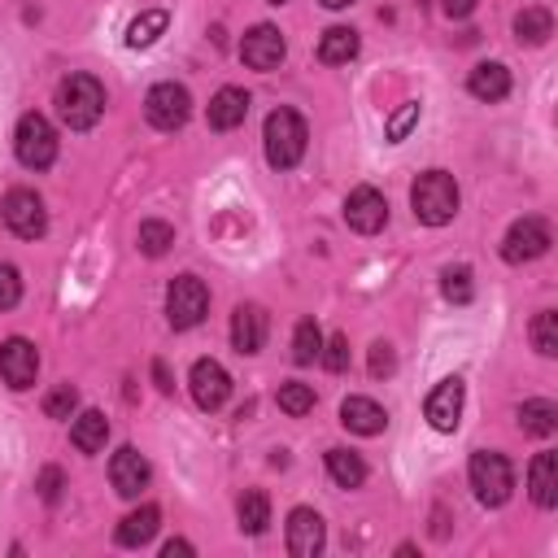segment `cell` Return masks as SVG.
Returning a JSON list of instances; mask_svg holds the SVG:
<instances>
[{
    "mask_svg": "<svg viewBox=\"0 0 558 558\" xmlns=\"http://www.w3.org/2000/svg\"><path fill=\"white\" fill-rule=\"evenodd\" d=\"M39 375V349L26 340V336H9L0 344V379L13 388V392H26Z\"/></svg>",
    "mask_w": 558,
    "mask_h": 558,
    "instance_id": "obj_11",
    "label": "cell"
},
{
    "mask_svg": "<svg viewBox=\"0 0 558 558\" xmlns=\"http://www.w3.org/2000/svg\"><path fill=\"white\" fill-rule=\"evenodd\" d=\"M318 357H323L327 371H344V366H349V340H344V336H331Z\"/></svg>",
    "mask_w": 558,
    "mask_h": 558,
    "instance_id": "obj_39",
    "label": "cell"
},
{
    "mask_svg": "<svg viewBox=\"0 0 558 558\" xmlns=\"http://www.w3.org/2000/svg\"><path fill=\"white\" fill-rule=\"evenodd\" d=\"M471 9H475V0H445V13L449 17H466Z\"/></svg>",
    "mask_w": 558,
    "mask_h": 558,
    "instance_id": "obj_42",
    "label": "cell"
},
{
    "mask_svg": "<svg viewBox=\"0 0 558 558\" xmlns=\"http://www.w3.org/2000/svg\"><path fill=\"white\" fill-rule=\"evenodd\" d=\"M305 118L296 109H270L266 113V126H262V144H266V161L275 170H292L301 157H305Z\"/></svg>",
    "mask_w": 558,
    "mask_h": 558,
    "instance_id": "obj_2",
    "label": "cell"
},
{
    "mask_svg": "<svg viewBox=\"0 0 558 558\" xmlns=\"http://www.w3.org/2000/svg\"><path fill=\"white\" fill-rule=\"evenodd\" d=\"M458 201H462V196H458V183H453V174H445V170H423V174L414 179V187H410L414 218L427 222V227L453 222Z\"/></svg>",
    "mask_w": 558,
    "mask_h": 558,
    "instance_id": "obj_3",
    "label": "cell"
},
{
    "mask_svg": "<svg viewBox=\"0 0 558 558\" xmlns=\"http://www.w3.org/2000/svg\"><path fill=\"white\" fill-rule=\"evenodd\" d=\"M466 92L484 105H497L510 96V70L501 61H480L471 74H466Z\"/></svg>",
    "mask_w": 558,
    "mask_h": 558,
    "instance_id": "obj_20",
    "label": "cell"
},
{
    "mask_svg": "<svg viewBox=\"0 0 558 558\" xmlns=\"http://www.w3.org/2000/svg\"><path fill=\"white\" fill-rule=\"evenodd\" d=\"M153 379H157V388L161 392H170L174 384H170V371H166V362H153Z\"/></svg>",
    "mask_w": 558,
    "mask_h": 558,
    "instance_id": "obj_43",
    "label": "cell"
},
{
    "mask_svg": "<svg viewBox=\"0 0 558 558\" xmlns=\"http://www.w3.org/2000/svg\"><path fill=\"white\" fill-rule=\"evenodd\" d=\"M554 35V17H549V9H541V4H527V9H519L514 13V39L519 44H545Z\"/></svg>",
    "mask_w": 558,
    "mask_h": 558,
    "instance_id": "obj_25",
    "label": "cell"
},
{
    "mask_svg": "<svg viewBox=\"0 0 558 558\" xmlns=\"http://www.w3.org/2000/svg\"><path fill=\"white\" fill-rule=\"evenodd\" d=\"M266 4H283V0H266Z\"/></svg>",
    "mask_w": 558,
    "mask_h": 558,
    "instance_id": "obj_45",
    "label": "cell"
},
{
    "mask_svg": "<svg viewBox=\"0 0 558 558\" xmlns=\"http://www.w3.org/2000/svg\"><path fill=\"white\" fill-rule=\"evenodd\" d=\"M187 388H192V401H196L201 410H222L227 397H231V375L222 371V362L196 357L192 371H187Z\"/></svg>",
    "mask_w": 558,
    "mask_h": 558,
    "instance_id": "obj_12",
    "label": "cell"
},
{
    "mask_svg": "<svg viewBox=\"0 0 558 558\" xmlns=\"http://www.w3.org/2000/svg\"><path fill=\"white\" fill-rule=\"evenodd\" d=\"M462 401H466V388H462L458 375H449V379H440V384L427 392L423 414H427V423H432L436 432H453L458 418H462Z\"/></svg>",
    "mask_w": 558,
    "mask_h": 558,
    "instance_id": "obj_14",
    "label": "cell"
},
{
    "mask_svg": "<svg viewBox=\"0 0 558 558\" xmlns=\"http://www.w3.org/2000/svg\"><path fill=\"white\" fill-rule=\"evenodd\" d=\"M541 253H549V222L536 218V214L510 222V231H506V240H501V257H506L510 266H523V262H536Z\"/></svg>",
    "mask_w": 558,
    "mask_h": 558,
    "instance_id": "obj_9",
    "label": "cell"
},
{
    "mask_svg": "<svg viewBox=\"0 0 558 558\" xmlns=\"http://www.w3.org/2000/svg\"><path fill=\"white\" fill-rule=\"evenodd\" d=\"M344 222L353 227V231H362V235H375V231H384V222H388V201H384V192H375V187H353L349 196H344Z\"/></svg>",
    "mask_w": 558,
    "mask_h": 558,
    "instance_id": "obj_13",
    "label": "cell"
},
{
    "mask_svg": "<svg viewBox=\"0 0 558 558\" xmlns=\"http://www.w3.org/2000/svg\"><path fill=\"white\" fill-rule=\"evenodd\" d=\"M266 331H270V318H266L262 305H253V301L235 305V314H231V344L240 353H257L266 344Z\"/></svg>",
    "mask_w": 558,
    "mask_h": 558,
    "instance_id": "obj_17",
    "label": "cell"
},
{
    "mask_svg": "<svg viewBox=\"0 0 558 558\" xmlns=\"http://www.w3.org/2000/svg\"><path fill=\"white\" fill-rule=\"evenodd\" d=\"M440 292H445V301H453V305H466V301L475 296V283H471V266H449V270L440 275Z\"/></svg>",
    "mask_w": 558,
    "mask_h": 558,
    "instance_id": "obj_33",
    "label": "cell"
},
{
    "mask_svg": "<svg viewBox=\"0 0 558 558\" xmlns=\"http://www.w3.org/2000/svg\"><path fill=\"white\" fill-rule=\"evenodd\" d=\"M135 244H140V253H144V257H161V253L174 244V227H170V222H161V218H148V222H140Z\"/></svg>",
    "mask_w": 558,
    "mask_h": 558,
    "instance_id": "obj_31",
    "label": "cell"
},
{
    "mask_svg": "<svg viewBox=\"0 0 558 558\" xmlns=\"http://www.w3.org/2000/svg\"><path fill=\"white\" fill-rule=\"evenodd\" d=\"M323 545H327V527H323L318 510L296 506V510L288 514V554H292V558H318Z\"/></svg>",
    "mask_w": 558,
    "mask_h": 558,
    "instance_id": "obj_16",
    "label": "cell"
},
{
    "mask_svg": "<svg viewBox=\"0 0 558 558\" xmlns=\"http://www.w3.org/2000/svg\"><path fill=\"white\" fill-rule=\"evenodd\" d=\"M327 475L340 484V488H357L362 480H366V462H362V453H353V449H327Z\"/></svg>",
    "mask_w": 558,
    "mask_h": 558,
    "instance_id": "obj_26",
    "label": "cell"
},
{
    "mask_svg": "<svg viewBox=\"0 0 558 558\" xmlns=\"http://www.w3.org/2000/svg\"><path fill=\"white\" fill-rule=\"evenodd\" d=\"M70 440L78 453H100L105 440H109V418L100 410H83L74 423H70Z\"/></svg>",
    "mask_w": 558,
    "mask_h": 558,
    "instance_id": "obj_23",
    "label": "cell"
},
{
    "mask_svg": "<svg viewBox=\"0 0 558 558\" xmlns=\"http://www.w3.org/2000/svg\"><path fill=\"white\" fill-rule=\"evenodd\" d=\"M109 480H113V493L118 497H140L148 488V480H153V466H148V458L135 445H122L109 458Z\"/></svg>",
    "mask_w": 558,
    "mask_h": 558,
    "instance_id": "obj_15",
    "label": "cell"
},
{
    "mask_svg": "<svg viewBox=\"0 0 558 558\" xmlns=\"http://www.w3.org/2000/svg\"><path fill=\"white\" fill-rule=\"evenodd\" d=\"M157 527H161V510H157V506H140V510H131V514L118 523L113 541H118L122 549H140V545H148V541L157 536Z\"/></svg>",
    "mask_w": 558,
    "mask_h": 558,
    "instance_id": "obj_22",
    "label": "cell"
},
{
    "mask_svg": "<svg viewBox=\"0 0 558 558\" xmlns=\"http://www.w3.org/2000/svg\"><path fill=\"white\" fill-rule=\"evenodd\" d=\"M318 4H327V9H349L353 0H318Z\"/></svg>",
    "mask_w": 558,
    "mask_h": 558,
    "instance_id": "obj_44",
    "label": "cell"
},
{
    "mask_svg": "<svg viewBox=\"0 0 558 558\" xmlns=\"http://www.w3.org/2000/svg\"><path fill=\"white\" fill-rule=\"evenodd\" d=\"M166 26H170V13H166V9L140 13V17L126 26V48H148V44H157V39L166 35Z\"/></svg>",
    "mask_w": 558,
    "mask_h": 558,
    "instance_id": "obj_28",
    "label": "cell"
},
{
    "mask_svg": "<svg viewBox=\"0 0 558 558\" xmlns=\"http://www.w3.org/2000/svg\"><path fill=\"white\" fill-rule=\"evenodd\" d=\"M13 153L26 170H48L57 161V131L44 113H22L13 126Z\"/></svg>",
    "mask_w": 558,
    "mask_h": 558,
    "instance_id": "obj_5",
    "label": "cell"
},
{
    "mask_svg": "<svg viewBox=\"0 0 558 558\" xmlns=\"http://www.w3.org/2000/svg\"><path fill=\"white\" fill-rule=\"evenodd\" d=\"M35 488H39V497H44L48 506H57V501H61V488H65V475H61V466H44Z\"/></svg>",
    "mask_w": 558,
    "mask_h": 558,
    "instance_id": "obj_38",
    "label": "cell"
},
{
    "mask_svg": "<svg viewBox=\"0 0 558 558\" xmlns=\"http://www.w3.org/2000/svg\"><path fill=\"white\" fill-rule=\"evenodd\" d=\"M392 371H397V353H392V344H384V340L371 344V375H375V379H388Z\"/></svg>",
    "mask_w": 558,
    "mask_h": 558,
    "instance_id": "obj_40",
    "label": "cell"
},
{
    "mask_svg": "<svg viewBox=\"0 0 558 558\" xmlns=\"http://www.w3.org/2000/svg\"><path fill=\"white\" fill-rule=\"evenodd\" d=\"M235 514H240V527H244L248 536H262V532H266V523H270V497H266L262 488H248V493L240 497Z\"/></svg>",
    "mask_w": 558,
    "mask_h": 558,
    "instance_id": "obj_29",
    "label": "cell"
},
{
    "mask_svg": "<svg viewBox=\"0 0 558 558\" xmlns=\"http://www.w3.org/2000/svg\"><path fill=\"white\" fill-rule=\"evenodd\" d=\"M0 218L17 240H39L48 231V209H44V196L35 187H13L0 205Z\"/></svg>",
    "mask_w": 558,
    "mask_h": 558,
    "instance_id": "obj_6",
    "label": "cell"
},
{
    "mask_svg": "<svg viewBox=\"0 0 558 558\" xmlns=\"http://www.w3.org/2000/svg\"><path fill=\"white\" fill-rule=\"evenodd\" d=\"M275 401H279V410H283V414L301 418V414H310V410H314V388H310V384H301V379H288V384H279Z\"/></svg>",
    "mask_w": 558,
    "mask_h": 558,
    "instance_id": "obj_32",
    "label": "cell"
},
{
    "mask_svg": "<svg viewBox=\"0 0 558 558\" xmlns=\"http://www.w3.org/2000/svg\"><path fill=\"white\" fill-rule=\"evenodd\" d=\"M318 353H323V331H318L314 318H301L296 331H292V362L296 366H310Z\"/></svg>",
    "mask_w": 558,
    "mask_h": 558,
    "instance_id": "obj_30",
    "label": "cell"
},
{
    "mask_svg": "<svg viewBox=\"0 0 558 558\" xmlns=\"http://www.w3.org/2000/svg\"><path fill=\"white\" fill-rule=\"evenodd\" d=\"M17 301H22V275H17V266L0 262V310H13Z\"/></svg>",
    "mask_w": 558,
    "mask_h": 558,
    "instance_id": "obj_37",
    "label": "cell"
},
{
    "mask_svg": "<svg viewBox=\"0 0 558 558\" xmlns=\"http://www.w3.org/2000/svg\"><path fill=\"white\" fill-rule=\"evenodd\" d=\"M357 48H362V39H357L353 26H331V31H323V39H318V61H323V65H344V61L357 57Z\"/></svg>",
    "mask_w": 558,
    "mask_h": 558,
    "instance_id": "obj_24",
    "label": "cell"
},
{
    "mask_svg": "<svg viewBox=\"0 0 558 558\" xmlns=\"http://www.w3.org/2000/svg\"><path fill=\"white\" fill-rule=\"evenodd\" d=\"M205 310H209V288H205L196 275L170 279V288H166V318H170L174 331L196 327V323L205 318Z\"/></svg>",
    "mask_w": 558,
    "mask_h": 558,
    "instance_id": "obj_7",
    "label": "cell"
},
{
    "mask_svg": "<svg viewBox=\"0 0 558 558\" xmlns=\"http://www.w3.org/2000/svg\"><path fill=\"white\" fill-rule=\"evenodd\" d=\"M240 57H244V65H248V70L270 74V70H279V61L288 57V44H283L279 26L257 22V26H253V31H244V39H240Z\"/></svg>",
    "mask_w": 558,
    "mask_h": 558,
    "instance_id": "obj_10",
    "label": "cell"
},
{
    "mask_svg": "<svg viewBox=\"0 0 558 558\" xmlns=\"http://www.w3.org/2000/svg\"><path fill=\"white\" fill-rule=\"evenodd\" d=\"M248 92L244 87H218L214 100H209V126L214 131H235L244 118H248Z\"/></svg>",
    "mask_w": 558,
    "mask_h": 558,
    "instance_id": "obj_21",
    "label": "cell"
},
{
    "mask_svg": "<svg viewBox=\"0 0 558 558\" xmlns=\"http://www.w3.org/2000/svg\"><path fill=\"white\" fill-rule=\"evenodd\" d=\"M78 410V388L74 384H57L48 397H44V414L48 418H70Z\"/></svg>",
    "mask_w": 558,
    "mask_h": 558,
    "instance_id": "obj_35",
    "label": "cell"
},
{
    "mask_svg": "<svg viewBox=\"0 0 558 558\" xmlns=\"http://www.w3.org/2000/svg\"><path fill=\"white\" fill-rule=\"evenodd\" d=\"M57 113L70 131H92L105 113V87L92 74H70L57 83Z\"/></svg>",
    "mask_w": 558,
    "mask_h": 558,
    "instance_id": "obj_1",
    "label": "cell"
},
{
    "mask_svg": "<svg viewBox=\"0 0 558 558\" xmlns=\"http://www.w3.org/2000/svg\"><path fill=\"white\" fill-rule=\"evenodd\" d=\"M196 549H192V541H166L161 545V558H192Z\"/></svg>",
    "mask_w": 558,
    "mask_h": 558,
    "instance_id": "obj_41",
    "label": "cell"
},
{
    "mask_svg": "<svg viewBox=\"0 0 558 558\" xmlns=\"http://www.w3.org/2000/svg\"><path fill=\"white\" fill-rule=\"evenodd\" d=\"M532 344H536L541 357H554L558 353V314L554 310H541L532 318Z\"/></svg>",
    "mask_w": 558,
    "mask_h": 558,
    "instance_id": "obj_34",
    "label": "cell"
},
{
    "mask_svg": "<svg viewBox=\"0 0 558 558\" xmlns=\"http://www.w3.org/2000/svg\"><path fill=\"white\" fill-rule=\"evenodd\" d=\"M527 493L541 510H554L558 506V453L554 449H541L527 466Z\"/></svg>",
    "mask_w": 558,
    "mask_h": 558,
    "instance_id": "obj_18",
    "label": "cell"
},
{
    "mask_svg": "<svg viewBox=\"0 0 558 558\" xmlns=\"http://www.w3.org/2000/svg\"><path fill=\"white\" fill-rule=\"evenodd\" d=\"M519 427H523L527 436H554V427H558V405L545 401V397L523 401V405H519Z\"/></svg>",
    "mask_w": 558,
    "mask_h": 558,
    "instance_id": "obj_27",
    "label": "cell"
},
{
    "mask_svg": "<svg viewBox=\"0 0 558 558\" xmlns=\"http://www.w3.org/2000/svg\"><path fill=\"white\" fill-rule=\"evenodd\" d=\"M340 423L349 432H357V436H379L388 427V410L379 401H371V397H344L340 401Z\"/></svg>",
    "mask_w": 558,
    "mask_h": 558,
    "instance_id": "obj_19",
    "label": "cell"
},
{
    "mask_svg": "<svg viewBox=\"0 0 558 558\" xmlns=\"http://www.w3.org/2000/svg\"><path fill=\"white\" fill-rule=\"evenodd\" d=\"M466 480H471L475 501L488 506V510L506 506L510 493H514V466H510V458L497 453V449H475V453H471V466H466Z\"/></svg>",
    "mask_w": 558,
    "mask_h": 558,
    "instance_id": "obj_4",
    "label": "cell"
},
{
    "mask_svg": "<svg viewBox=\"0 0 558 558\" xmlns=\"http://www.w3.org/2000/svg\"><path fill=\"white\" fill-rule=\"evenodd\" d=\"M144 118L157 126V131H179L187 118H192V96L183 83H157L148 87L144 96Z\"/></svg>",
    "mask_w": 558,
    "mask_h": 558,
    "instance_id": "obj_8",
    "label": "cell"
},
{
    "mask_svg": "<svg viewBox=\"0 0 558 558\" xmlns=\"http://www.w3.org/2000/svg\"><path fill=\"white\" fill-rule=\"evenodd\" d=\"M414 122H418V100H405V105H401V109L388 118L384 140H388V144H401V140L410 135V126H414Z\"/></svg>",
    "mask_w": 558,
    "mask_h": 558,
    "instance_id": "obj_36",
    "label": "cell"
}]
</instances>
